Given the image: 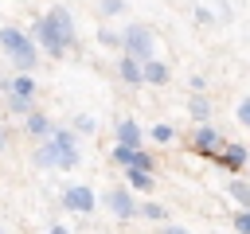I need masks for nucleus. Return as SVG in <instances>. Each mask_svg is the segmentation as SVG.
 Wrapping results in <instances>:
<instances>
[{
    "mask_svg": "<svg viewBox=\"0 0 250 234\" xmlns=\"http://www.w3.org/2000/svg\"><path fill=\"white\" fill-rule=\"evenodd\" d=\"M145 82L164 86V82H168V66H164V62H156V58H148V62H145Z\"/></svg>",
    "mask_w": 250,
    "mask_h": 234,
    "instance_id": "10",
    "label": "nucleus"
},
{
    "mask_svg": "<svg viewBox=\"0 0 250 234\" xmlns=\"http://www.w3.org/2000/svg\"><path fill=\"white\" fill-rule=\"evenodd\" d=\"M234 230H238V234H250V211L234 214Z\"/></svg>",
    "mask_w": 250,
    "mask_h": 234,
    "instance_id": "17",
    "label": "nucleus"
},
{
    "mask_svg": "<svg viewBox=\"0 0 250 234\" xmlns=\"http://www.w3.org/2000/svg\"><path fill=\"white\" fill-rule=\"evenodd\" d=\"M207 113H211V105H207L203 98H195V101H191V117H207Z\"/></svg>",
    "mask_w": 250,
    "mask_h": 234,
    "instance_id": "18",
    "label": "nucleus"
},
{
    "mask_svg": "<svg viewBox=\"0 0 250 234\" xmlns=\"http://www.w3.org/2000/svg\"><path fill=\"white\" fill-rule=\"evenodd\" d=\"M141 214H145V218H164V207H156V203H145V207H141Z\"/></svg>",
    "mask_w": 250,
    "mask_h": 234,
    "instance_id": "19",
    "label": "nucleus"
},
{
    "mask_svg": "<svg viewBox=\"0 0 250 234\" xmlns=\"http://www.w3.org/2000/svg\"><path fill=\"white\" fill-rule=\"evenodd\" d=\"M62 207H70V211H94V191L90 187H66L62 191Z\"/></svg>",
    "mask_w": 250,
    "mask_h": 234,
    "instance_id": "6",
    "label": "nucleus"
},
{
    "mask_svg": "<svg viewBox=\"0 0 250 234\" xmlns=\"http://www.w3.org/2000/svg\"><path fill=\"white\" fill-rule=\"evenodd\" d=\"M223 164H227V168H242V164H246V148H242V144H230V148L223 152Z\"/></svg>",
    "mask_w": 250,
    "mask_h": 234,
    "instance_id": "12",
    "label": "nucleus"
},
{
    "mask_svg": "<svg viewBox=\"0 0 250 234\" xmlns=\"http://www.w3.org/2000/svg\"><path fill=\"white\" fill-rule=\"evenodd\" d=\"M0 47L16 58L20 70H31V66H35V47H31V39H27L23 31H16V27H0Z\"/></svg>",
    "mask_w": 250,
    "mask_h": 234,
    "instance_id": "2",
    "label": "nucleus"
},
{
    "mask_svg": "<svg viewBox=\"0 0 250 234\" xmlns=\"http://www.w3.org/2000/svg\"><path fill=\"white\" fill-rule=\"evenodd\" d=\"M0 144H4V129H0Z\"/></svg>",
    "mask_w": 250,
    "mask_h": 234,
    "instance_id": "24",
    "label": "nucleus"
},
{
    "mask_svg": "<svg viewBox=\"0 0 250 234\" xmlns=\"http://www.w3.org/2000/svg\"><path fill=\"white\" fill-rule=\"evenodd\" d=\"M51 234H70V230L66 226H51Z\"/></svg>",
    "mask_w": 250,
    "mask_h": 234,
    "instance_id": "23",
    "label": "nucleus"
},
{
    "mask_svg": "<svg viewBox=\"0 0 250 234\" xmlns=\"http://www.w3.org/2000/svg\"><path fill=\"white\" fill-rule=\"evenodd\" d=\"M35 164H39V168H74V164H78L74 136H70V133H62V129H55V133H51V140L35 152Z\"/></svg>",
    "mask_w": 250,
    "mask_h": 234,
    "instance_id": "1",
    "label": "nucleus"
},
{
    "mask_svg": "<svg viewBox=\"0 0 250 234\" xmlns=\"http://www.w3.org/2000/svg\"><path fill=\"white\" fill-rule=\"evenodd\" d=\"M0 234H4V230H0Z\"/></svg>",
    "mask_w": 250,
    "mask_h": 234,
    "instance_id": "25",
    "label": "nucleus"
},
{
    "mask_svg": "<svg viewBox=\"0 0 250 234\" xmlns=\"http://www.w3.org/2000/svg\"><path fill=\"white\" fill-rule=\"evenodd\" d=\"M105 199H109V211H113L117 218H133V214H137V203H133L129 191H109Z\"/></svg>",
    "mask_w": 250,
    "mask_h": 234,
    "instance_id": "7",
    "label": "nucleus"
},
{
    "mask_svg": "<svg viewBox=\"0 0 250 234\" xmlns=\"http://www.w3.org/2000/svg\"><path fill=\"white\" fill-rule=\"evenodd\" d=\"M191 144H195L199 152H219V144H223V140H219V133H215V129H207V125H203V129H195Z\"/></svg>",
    "mask_w": 250,
    "mask_h": 234,
    "instance_id": "8",
    "label": "nucleus"
},
{
    "mask_svg": "<svg viewBox=\"0 0 250 234\" xmlns=\"http://www.w3.org/2000/svg\"><path fill=\"white\" fill-rule=\"evenodd\" d=\"M129 183L141 187V191H152V176H148L145 168H129Z\"/></svg>",
    "mask_w": 250,
    "mask_h": 234,
    "instance_id": "13",
    "label": "nucleus"
},
{
    "mask_svg": "<svg viewBox=\"0 0 250 234\" xmlns=\"http://www.w3.org/2000/svg\"><path fill=\"white\" fill-rule=\"evenodd\" d=\"M160 234H188V230H184V226H164Z\"/></svg>",
    "mask_w": 250,
    "mask_h": 234,
    "instance_id": "22",
    "label": "nucleus"
},
{
    "mask_svg": "<svg viewBox=\"0 0 250 234\" xmlns=\"http://www.w3.org/2000/svg\"><path fill=\"white\" fill-rule=\"evenodd\" d=\"M152 140L168 144V140H172V125H156V129H152Z\"/></svg>",
    "mask_w": 250,
    "mask_h": 234,
    "instance_id": "16",
    "label": "nucleus"
},
{
    "mask_svg": "<svg viewBox=\"0 0 250 234\" xmlns=\"http://www.w3.org/2000/svg\"><path fill=\"white\" fill-rule=\"evenodd\" d=\"M121 8H125V4H121V0H105V4H102V12H109V16H117V12H121Z\"/></svg>",
    "mask_w": 250,
    "mask_h": 234,
    "instance_id": "21",
    "label": "nucleus"
},
{
    "mask_svg": "<svg viewBox=\"0 0 250 234\" xmlns=\"http://www.w3.org/2000/svg\"><path fill=\"white\" fill-rule=\"evenodd\" d=\"M117 144H129V148H137V144H141V129H137L133 121H121V125H117Z\"/></svg>",
    "mask_w": 250,
    "mask_h": 234,
    "instance_id": "11",
    "label": "nucleus"
},
{
    "mask_svg": "<svg viewBox=\"0 0 250 234\" xmlns=\"http://www.w3.org/2000/svg\"><path fill=\"white\" fill-rule=\"evenodd\" d=\"M121 78H125V82H145V62L133 58V55H125V58H121Z\"/></svg>",
    "mask_w": 250,
    "mask_h": 234,
    "instance_id": "9",
    "label": "nucleus"
},
{
    "mask_svg": "<svg viewBox=\"0 0 250 234\" xmlns=\"http://www.w3.org/2000/svg\"><path fill=\"white\" fill-rule=\"evenodd\" d=\"M121 39H125V51H129L133 58H141V62H148V58H152V31H148V27L133 23Z\"/></svg>",
    "mask_w": 250,
    "mask_h": 234,
    "instance_id": "3",
    "label": "nucleus"
},
{
    "mask_svg": "<svg viewBox=\"0 0 250 234\" xmlns=\"http://www.w3.org/2000/svg\"><path fill=\"white\" fill-rule=\"evenodd\" d=\"M27 133H31V136H43V133H51L47 117H43V113H31V117H27Z\"/></svg>",
    "mask_w": 250,
    "mask_h": 234,
    "instance_id": "14",
    "label": "nucleus"
},
{
    "mask_svg": "<svg viewBox=\"0 0 250 234\" xmlns=\"http://www.w3.org/2000/svg\"><path fill=\"white\" fill-rule=\"evenodd\" d=\"M238 121L250 129V98H246V101H238Z\"/></svg>",
    "mask_w": 250,
    "mask_h": 234,
    "instance_id": "20",
    "label": "nucleus"
},
{
    "mask_svg": "<svg viewBox=\"0 0 250 234\" xmlns=\"http://www.w3.org/2000/svg\"><path fill=\"white\" fill-rule=\"evenodd\" d=\"M230 195H234V203H242V207L250 211V187H246V183L234 179V183H230Z\"/></svg>",
    "mask_w": 250,
    "mask_h": 234,
    "instance_id": "15",
    "label": "nucleus"
},
{
    "mask_svg": "<svg viewBox=\"0 0 250 234\" xmlns=\"http://www.w3.org/2000/svg\"><path fill=\"white\" fill-rule=\"evenodd\" d=\"M8 94H12V109H16V113H27V109H31V94H35V82H31V74H20V78H12Z\"/></svg>",
    "mask_w": 250,
    "mask_h": 234,
    "instance_id": "4",
    "label": "nucleus"
},
{
    "mask_svg": "<svg viewBox=\"0 0 250 234\" xmlns=\"http://www.w3.org/2000/svg\"><path fill=\"white\" fill-rule=\"evenodd\" d=\"M43 23H47V27L55 31V39H59L62 47H70V39H74V23H70V16H66L62 8H51Z\"/></svg>",
    "mask_w": 250,
    "mask_h": 234,
    "instance_id": "5",
    "label": "nucleus"
}]
</instances>
